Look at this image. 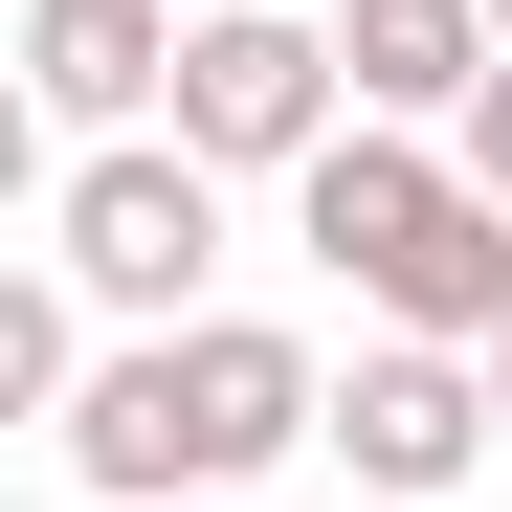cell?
<instances>
[{"label": "cell", "instance_id": "6da1fadb", "mask_svg": "<svg viewBox=\"0 0 512 512\" xmlns=\"http://www.w3.org/2000/svg\"><path fill=\"white\" fill-rule=\"evenodd\" d=\"M334 446V379L312 334L268 312H201V334H134V357H90V401H67V468H90L112 512H223L245 468Z\"/></svg>", "mask_w": 512, "mask_h": 512}, {"label": "cell", "instance_id": "7a4b0ae2", "mask_svg": "<svg viewBox=\"0 0 512 512\" xmlns=\"http://www.w3.org/2000/svg\"><path fill=\"white\" fill-rule=\"evenodd\" d=\"M290 223H312V268L357 290L379 334H446V357H490L512 334V201L468 179V156H423V134H334L312 179H290Z\"/></svg>", "mask_w": 512, "mask_h": 512}, {"label": "cell", "instance_id": "3957f363", "mask_svg": "<svg viewBox=\"0 0 512 512\" xmlns=\"http://www.w3.org/2000/svg\"><path fill=\"white\" fill-rule=\"evenodd\" d=\"M45 268L134 312V334H201V268H223V156L179 134H112V156H67V201H45Z\"/></svg>", "mask_w": 512, "mask_h": 512}, {"label": "cell", "instance_id": "277c9868", "mask_svg": "<svg viewBox=\"0 0 512 512\" xmlns=\"http://www.w3.org/2000/svg\"><path fill=\"white\" fill-rule=\"evenodd\" d=\"M179 156H223V179H312L334 134H357V67H334V23H290V0H201L179 23V112H156Z\"/></svg>", "mask_w": 512, "mask_h": 512}, {"label": "cell", "instance_id": "5b68a950", "mask_svg": "<svg viewBox=\"0 0 512 512\" xmlns=\"http://www.w3.org/2000/svg\"><path fill=\"white\" fill-rule=\"evenodd\" d=\"M490 446H512L490 357H446V334H357V379H334V468H357L379 512H446Z\"/></svg>", "mask_w": 512, "mask_h": 512}, {"label": "cell", "instance_id": "8992f818", "mask_svg": "<svg viewBox=\"0 0 512 512\" xmlns=\"http://www.w3.org/2000/svg\"><path fill=\"white\" fill-rule=\"evenodd\" d=\"M179 23L201 0H23V112L112 156L134 112H179Z\"/></svg>", "mask_w": 512, "mask_h": 512}, {"label": "cell", "instance_id": "52a82bcc", "mask_svg": "<svg viewBox=\"0 0 512 512\" xmlns=\"http://www.w3.org/2000/svg\"><path fill=\"white\" fill-rule=\"evenodd\" d=\"M334 67H357L379 134H423V112L468 134V90L512 67V23H490V0H334Z\"/></svg>", "mask_w": 512, "mask_h": 512}, {"label": "cell", "instance_id": "ba28073f", "mask_svg": "<svg viewBox=\"0 0 512 512\" xmlns=\"http://www.w3.org/2000/svg\"><path fill=\"white\" fill-rule=\"evenodd\" d=\"M0 401H90V290H67V268H23V290H0Z\"/></svg>", "mask_w": 512, "mask_h": 512}, {"label": "cell", "instance_id": "9c48e42d", "mask_svg": "<svg viewBox=\"0 0 512 512\" xmlns=\"http://www.w3.org/2000/svg\"><path fill=\"white\" fill-rule=\"evenodd\" d=\"M446 156H468V179L512 201V67H490V90H468V134H446Z\"/></svg>", "mask_w": 512, "mask_h": 512}, {"label": "cell", "instance_id": "30bf717a", "mask_svg": "<svg viewBox=\"0 0 512 512\" xmlns=\"http://www.w3.org/2000/svg\"><path fill=\"white\" fill-rule=\"evenodd\" d=\"M490 401H512V334H490Z\"/></svg>", "mask_w": 512, "mask_h": 512}, {"label": "cell", "instance_id": "8fae6325", "mask_svg": "<svg viewBox=\"0 0 512 512\" xmlns=\"http://www.w3.org/2000/svg\"><path fill=\"white\" fill-rule=\"evenodd\" d=\"M490 23H512V0H490Z\"/></svg>", "mask_w": 512, "mask_h": 512}, {"label": "cell", "instance_id": "7c38bea8", "mask_svg": "<svg viewBox=\"0 0 512 512\" xmlns=\"http://www.w3.org/2000/svg\"><path fill=\"white\" fill-rule=\"evenodd\" d=\"M357 512H379V490H357Z\"/></svg>", "mask_w": 512, "mask_h": 512}]
</instances>
